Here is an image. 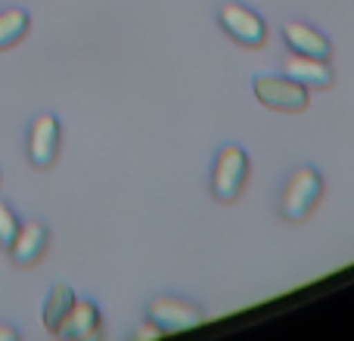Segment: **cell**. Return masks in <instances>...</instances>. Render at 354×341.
Listing matches in <instances>:
<instances>
[{
	"mask_svg": "<svg viewBox=\"0 0 354 341\" xmlns=\"http://www.w3.org/2000/svg\"><path fill=\"white\" fill-rule=\"evenodd\" d=\"M320 195H324V177H320V170L311 165L295 168L289 174L286 186H283V199H280L283 217L292 220V224L305 220L314 211V205L320 202Z\"/></svg>",
	"mask_w": 354,
	"mask_h": 341,
	"instance_id": "1",
	"label": "cell"
},
{
	"mask_svg": "<svg viewBox=\"0 0 354 341\" xmlns=\"http://www.w3.org/2000/svg\"><path fill=\"white\" fill-rule=\"evenodd\" d=\"M245 177H249V155L243 146L236 143H227L221 146L218 159H214L212 170V193L218 202H236L239 193L245 186Z\"/></svg>",
	"mask_w": 354,
	"mask_h": 341,
	"instance_id": "2",
	"label": "cell"
},
{
	"mask_svg": "<svg viewBox=\"0 0 354 341\" xmlns=\"http://www.w3.org/2000/svg\"><path fill=\"white\" fill-rule=\"evenodd\" d=\"M252 90H255L258 103H264L268 109H277V112L308 109V87L286 78V75H258L252 81Z\"/></svg>",
	"mask_w": 354,
	"mask_h": 341,
	"instance_id": "3",
	"label": "cell"
},
{
	"mask_svg": "<svg viewBox=\"0 0 354 341\" xmlns=\"http://www.w3.org/2000/svg\"><path fill=\"white\" fill-rule=\"evenodd\" d=\"M218 22H221V28H224L236 43H243V47H261L264 37H268L264 19L243 3H224L221 6Z\"/></svg>",
	"mask_w": 354,
	"mask_h": 341,
	"instance_id": "4",
	"label": "cell"
},
{
	"mask_svg": "<svg viewBox=\"0 0 354 341\" xmlns=\"http://www.w3.org/2000/svg\"><path fill=\"white\" fill-rule=\"evenodd\" d=\"M147 313L162 332H183V329H193V326H199L202 320H205L199 307L183 301V298H174V295L153 298Z\"/></svg>",
	"mask_w": 354,
	"mask_h": 341,
	"instance_id": "5",
	"label": "cell"
},
{
	"mask_svg": "<svg viewBox=\"0 0 354 341\" xmlns=\"http://www.w3.org/2000/svg\"><path fill=\"white\" fill-rule=\"evenodd\" d=\"M59 153V121L56 115H37L28 130V159L35 168H50Z\"/></svg>",
	"mask_w": 354,
	"mask_h": 341,
	"instance_id": "6",
	"label": "cell"
},
{
	"mask_svg": "<svg viewBox=\"0 0 354 341\" xmlns=\"http://www.w3.org/2000/svg\"><path fill=\"white\" fill-rule=\"evenodd\" d=\"M47 242H50L47 226L37 224V220H28V224L19 226L16 239L10 242V257L19 264V267H31V264H37L44 257Z\"/></svg>",
	"mask_w": 354,
	"mask_h": 341,
	"instance_id": "7",
	"label": "cell"
},
{
	"mask_svg": "<svg viewBox=\"0 0 354 341\" xmlns=\"http://www.w3.org/2000/svg\"><path fill=\"white\" fill-rule=\"evenodd\" d=\"M283 37H286V47L292 50V53H301V56H317V59H326L330 50H333V43L326 41L317 28L299 22V19H292V22L283 25Z\"/></svg>",
	"mask_w": 354,
	"mask_h": 341,
	"instance_id": "8",
	"label": "cell"
},
{
	"mask_svg": "<svg viewBox=\"0 0 354 341\" xmlns=\"http://www.w3.org/2000/svg\"><path fill=\"white\" fill-rule=\"evenodd\" d=\"M283 75L305 87H326L333 84V68L326 59H317V56H301L292 53L286 62H283Z\"/></svg>",
	"mask_w": 354,
	"mask_h": 341,
	"instance_id": "9",
	"label": "cell"
},
{
	"mask_svg": "<svg viewBox=\"0 0 354 341\" xmlns=\"http://www.w3.org/2000/svg\"><path fill=\"white\" fill-rule=\"evenodd\" d=\"M100 307L93 301H75L72 311H68L66 323H62L59 335H68V338H81V341H93L100 338Z\"/></svg>",
	"mask_w": 354,
	"mask_h": 341,
	"instance_id": "10",
	"label": "cell"
},
{
	"mask_svg": "<svg viewBox=\"0 0 354 341\" xmlns=\"http://www.w3.org/2000/svg\"><path fill=\"white\" fill-rule=\"evenodd\" d=\"M75 301L78 298H75L72 286L56 282V286L50 289L47 301H44V329L53 332V335H59V329H62V323H66V317H68V311H72Z\"/></svg>",
	"mask_w": 354,
	"mask_h": 341,
	"instance_id": "11",
	"label": "cell"
},
{
	"mask_svg": "<svg viewBox=\"0 0 354 341\" xmlns=\"http://www.w3.org/2000/svg\"><path fill=\"white\" fill-rule=\"evenodd\" d=\"M28 12L25 10H3L0 12V50H10L12 43H19L28 35Z\"/></svg>",
	"mask_w": 354,
	"mask_h": 341,
	"instance_id": "12",
	"label": "cell"
},
{
	"mask_svg": "<svg viewBox=\"0 0 354 341\" xmlns=\"http://www.w3.org/2000/svg\"><path fill=\"white\" fill-rule=\"evenodd\" d=\"M19 226H22V224H19L16 211H12V208L0 199V245H3V249H10V242L16 239Z\"/></svg>",
	"mask_w": 354,
	"mask_h": 341,
	"instance_id": "13",
	"label": "cell"
},
{
	"mask_svg": "<svg viewBox=\"0 0 354 341\" xmlns=\"http://www.w3.org/2000/svg\"><path fill=\"white\" fill-rule=\"evenodd\" d=\"M0 341H19V332L12 326H0Z\"/></svg>",
	"mask_w": 354,
	"mask_h": 341,
	"instance_id": "14",
	"label": "cell"
}]
</instances>
